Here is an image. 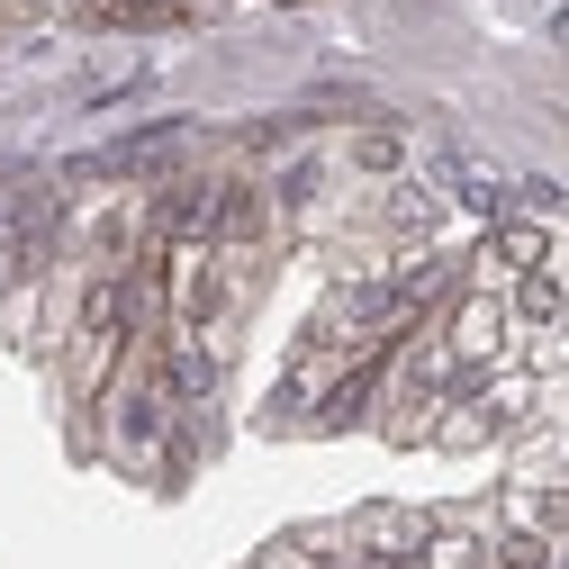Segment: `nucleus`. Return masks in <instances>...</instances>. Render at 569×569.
I'll list each match as a JSON object with an SVG mask.
<instances>
[{
  "instance_id": "nucleus-1",
  "label": "nucleus",
  "mask_w": 569,
  "mask_h": 569,
  "mask_svg": "<svg viewBox=\"0 0 569 569\" xmlns=\"http://www.w3.org/2000/svg\"><path fill=\"white\" fill-rule=\"evenodd\" d=\"M127 326H136L127 271H82L73 317H63V380H73V398H100L109 389V371L127 362Z\"/></svg>"
}]
</instances>
